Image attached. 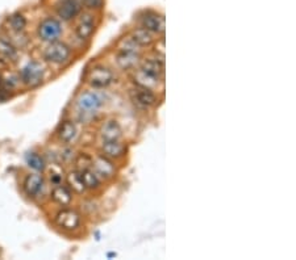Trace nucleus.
I'll use <instances>...</instances> for the list:
<instances>
[{"mask_svg":"<svg viewBox=\"0 0 296 260\" xmlns=\"http://www.w3.org/2000/svg\"><path fill=\"white\" fill-rule=\"evenodd\" d=\"M65 183H66L67 187L73 191L74 194L77 196H84L87 194V189L84 187L83 179H82V173L77 168H73L70 170L69 172L65 175Z\"/></svg>","mask_w":296,"mask_h":260,"instance_id":"21","label":"nucleus"},{"mask_svg":"<svg viewBox=\"0 0 296 260\" xmlns=\"http://www.w3.org/2000/svg\"><path fill=\"white\" fill-rule=\"evenodd\" d=\"M63 147L59 150L57 156L62 163H74V160L77 158V151L71 147V145H62Z\"/></svg>","mask_w":296,"mask_h":260,"instance_id":"26","label":"nucleus"},{"mask_svg":"<svg viewBox=\"0 0 296 260\" xmlns=\"http://www.w3.org/2000/svg\"><path fill=\"white\" fill-rule=\"evenodd\" d=\"M98 137L100 142L108 141H121L124 137V130L116 117H107L100 122L98 128Z\"/></svg>","mask_w":296,"mask_h":260,"instance_id":"14","label":"nucleus"},{"mask_svg":"<svg viewBox=\"0 0 296 260\" xmlns=\"http://www.w3.org/2000/svg\"><path fill=\"white\" fill-rule=\"evenodd\" d=\"M91 168L94 170V172L96 173L104 183L113 181L118 175L117 163L99 153L92 155V164H91Z\"/></svg>","mask_w":296,"mask_h":260,"instance_id":"11","label":"nucleus"},{"mask_svg":"<svg viewBox=\"0 0 296 260\" xmlns=\"http://www.w3.org/2000/svg\"><path fill=\"white\" fill-rule=\"evenodd\" d=\"M129 37L136 42L137 45L142 50H146V49H150L154 45V42L157 41L160 37L156 36L154 33L149 32L147 29L139 27V25H136L134 28H132L128 32Z\"/></svg>","mask_w":296,"mask_h":260,"instance_id":"18","label":"nucleus"},{"mask_svg":"<svg viewBox=\"0 0 296 260\" xmlns=\"http://www.w3.org/2000/svg\"><path fill=\"white\" fill-rule=\"evenodd\" d=\"M28 27V19L23 12H15L7 18V28L11 33H24Z\"/></svg>","mask_w":296,"mask_h":260,"instance_id":"23","label":"nucleus"},{"mask_svg":"<svg viewBox=\"0 0 296 260\" xmlns=\"http://www.w3.org/2000/svg\"><path fill=\"white\" fill-rule=\"evenodd\" d=\"M143 53L139 52H126L115 49L113 52V65L121 73H130L136 69L142 61Z\"/></svg>","mask_w":296,"mask_h":260,"instance_id":"12","label":"nucleus"},{"mask_svg":"<svg viewBox=\"0 0 296 260\" xmlns=\"http://www.w3.org/2000/svg\"><path fill=\"white\" fill-rule=\"evenodd\" d=\"M98 153L118 163L128 156L129 147L126 143L122 142V139L121 141H108V142H100Z\"/></svg>","mask_w":296,"mask_h":260,"instance_id":"16","label":"nucleus"},{"mask_svg":"<svg viewBox=\"0 0 296 260\" xmlns=\"http://www.w3.org/2000/svg\"><path fill=\"white\" fill-rule=\"evenodd\" d=\"M54 223L63 231L75 232L82 229L83 225V214L78 209L65 206L61 208L54 215Z\"/></svg>","mask_w":296,"mask_h":260,"instance_id":"9","label":"nucleus"},{"mask_svg":"<svg viewBox=\"0 0 296 260\" xmlns=\"http://www.w3.org/2000/svg\"><path fill=\"white\" fill-rule=\"evenodd\" d=\"M0 83H2V74H0Z\"/></svg>","mask_w":296,"mask_h":260,"instance_id":"29","label":"nucleus"},{"mask_svg":"<svg viewBox=\"0 0 296 260\" xmlns=\"http://www.w3.org/2000/svg\"><path fill=\"white\" fill-rule=\"evenodd\" d=\"M108 95L105 91L86 88L80 91L74 100L75 121L90 124L101 115V111L108 104Z\"/></svg>","mask_w":296,"mask_h":260,"instance_id":"1","label":"nucleus"},{"mask_svg":"<svg viewBox=\"0 0 296 260\" xmlns=\"http://www.w3.org/2000/svg\"><path fill=\"white\" fill-rule=\"evenodd\" d=\"M116 82V71L105 63H95L86 73L88 88L105 91Z\"/></svg>","mask_w":296,"mask_h":260,"instance_id":"3","label":"nucleus"},{"mask_svg":"<svg viewBox=\"0 0 296 260\" xmlns=\"http://www.w3.org/2000/svg\"><path fill=\"white\" fill-rule=\"evenodd\" d=\"M137 25L147 29L158 37H165L166 32V19L165 15L156 10H143L136 16Z\"/></svg>","mask_w":296,"mask_h":260,"instance_id":"7","label":"nucleus"},{"mask_svg":"<svg viewBox=\"0 0 296 260\" xmlns=\"http://www.w3.org/2000/svg\"><path fill=\"white\" fill-rule=\"evenodd\" d=\"M18 74L20 77L21 86L32 90V88H37L45 82L46 67L40 61L32 59L19 70Z\"/></svg>","mask_w":296,"mask_h":260,"instance_id":"6","label":"nucleus"},{"mask_svg":"<svg viewBox=\"0 0 296 260\" xmlns=\"http://www.w3.org/2000/svg\"><path fill=\"white\" fill-rule=\"evenodd\" d=\"M0 59L8 63L19 59V48L8 37H0Z\"/></svg>","mask_w":296,"mask_h":260,"instance_id":"22","label":"nucleus"},{"mask_svg":"<svg viewBox=\"0 0 296 260\" xmlns=\"http://www.w3.org/2000/svg\"><path fill=\"white\" fill-rule=\"evenodd\" d=\"M53 8L56 16L62 23H71L83 11L82 0H56Z\"/></svg>","mask_w":296,"mask_h":260,"instance_id":"13","label":"nucleus"},{"mask_svg":"<svg viewBox=\"0 0 296 260\" xmlns=\"http://www.w3.org/2000/svg\"><path fill=\"white\" fill-rule=\"evenodd\" d=\"M50 166H52V168H50V173H49L50 184H52L53 187H54V185H59V184H63V181H65V175H63L62 171H57L58 164L52 163Z\"/></svg>","mask_w":296,"mask_h":260,"instance_id":"28","label":"nucleus"},{"mask_svg":"<svg viewBox=\"0 0 296 260\" xmlns=\"http://www.w3.org/2000/svg\"><path fill=\"white\" fill-rule=\"evenodd\" d=\"M165 62L166 61L157 58L152 54L149 57L143 56L142 61L139 62L138 66L129 73L130 74L129 78L132 80V84L157 92L160 90V87L164 86Z\"/></svg>","mask_w":296,"mask_h":260,"instance_id":"2","label":"nucleus"},{"mask_svg":"<svg viewBox=\"0 0 296 260\" xmlns=\"http://www.w3.org/2000/svg\"><path fill=\"white\" fill-rule=\"evenodd\" d=\"M23 189L25 194L32 200H40L44 197L46 189V180L40 172H33L27 175L23 181Z\"/></svg>","mask_w":296,"mask_h":260,"instance_id":"15","label":"nucleus"},{"mask_svg":"<svg viewBox=\"0 0 296 260\" xmlns=\"http://www.w3.org/2000/svg\"><path fill=\"white\" fill-rule=\"evenodd\" d=\"M84 11H90L95 14H101L105 7V0H82Z\"/></svg>","mask_w":296,"mask_h":260,"instance_id":"27","label":"nucleus"},{"mask_svg":"<svg viewBox=\"0 0 296 260\" xmlns=\"http://www.w3.org/2000/svg\"><path fill=\"white\" fill-rule=\"evenodd\" d=\"M82 173V179H83L84 187L87 189V193L99 194L103 189H104V181L101 180L100 177L94 172L92 168H84L80 171Z\"/></svg>","mask_w":296,"mask_h":260,"instance_id":"20","label":"nucleus"},{"mask_svg":"<svg viewBox=\"0 0 296 260\" xmlns=\"http://www.w3.org/2000/svg\"><path fill=\"white\" fill-rule=\"evenodd\" d=\"M50 197L57 205H59L61 208L65 206H71L74 201V193L67 185L65 184H59V185H54L50 192Z\"/></svg>","mask_w":296,"mask_h":260,"instance_id":"19","label":"nucleus"},{"mask_svg":"<svg viewBox=\"0 0 296 260\" xmlns=\"http://www.w3.org/2000/svg\"><path fill=\"white\" fill-rule=\"evenodd\" d=\"M99 14L90 12V11H82L75 20H74V36L80 42H90L94 39L95 33L99 28Z\"/></svg>","mask_w":296,"mask_h":260,"instance_id":"5","label":"nucleus"},{"mask_svg":"<svg viewBox=\"0 0 296 260\" xmlns=\"http://www.w3.org/2000/svg\"><path fill=\"white\" fill-rule=\"evenodd\" d=\"M128 96L129 100L132 101V104L142 111L153 109L160 104L161 101L158 92L143 88V87L134 86V84H132V87L128 90Z\"/></svg>","mask_w":296,"mask_h":260,"instance_id":"10","label":"nucleus"},{"mask_svg":"<svg viewBox=\"0 0 296 260\" xmlns=\"http://www.w3.org/2000/svg\"><path fill=\"white\" fill-rule=\"evenodd\" d=\"M25 163L33 172L42 173L48 167V162H46L45 156L41 155L37 151H28L25 154Z\"/></svg>","mask_w":296,"mask_h":260,"instance_id":"24","label":"nucleus"},{"mask_svg":"<svg viewBox=\"0 0 296 260\" xmlns=\"http://www.w3.org/2000/svg\"><path fill=\"white\" fill-rule=\"evenodd\" d=\"M79 135L78 124L74 118H66L61 121L56 130V137L59 143L62 145H73Z\"/></svg>","mask_w":296,"mask_h":260,"instance_id":"17","label":"nucleus"},{"mask_svg":"<svg viewBox=\"0 0 296 260\" xmlns=\"http://www.w3.org/2000/svg\"><path fill=\"white\" fill-rule=\"evenodd\" d=\"M63 23L57 16H46L37 25V37L45 44L59 41L63 36Z\"/></svg>","mask_w":296,"mask_h":260,"instance_id":"8","label":"nucleus"},{"mask_svg":"<svg viewBox=\"0 0 296 260\" xmlns=\"http://www.w3.org/2000/svg\"><path fill=\"white\" fill-rule=\"evenodd\" d=\"M42 58L48 65L54 67H65L73 62L74 58V49L65 41H56L52 44H48Z\"/></svg>","mask_w":296,"mask_h":260,"instance_id":"4","label":"nucleus"},{"mask_svg":"<svg viewBox=\"0 0 296 260\" xmlns=\"http://www.w3.org/2000/svg\"><path fill=\"white\" fill-rule=\"evenodd\" d=\"M21 86V80L19 74L16 73H10L6 74V75H2V83H0V87L3 90L8 91V92H14V91L19 90V87Z\"/></svg>","mask_w":296,"mask_h":260,"instance_id":"25","label":"nucleus"}]
</instances>
